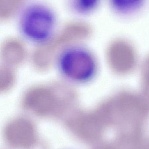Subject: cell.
Returning <instances> with one entry per match:
<instances>
[{
	"mask_svg": "<svg viewBox=\"0 0 149 149\" xmlns=\"http://www.w3.org/2000/svg\"><path fill=\"white\" fill-rule=\"evenodd\" d=\"M111 6L118 13L129 14L139 10L144 0H109Z\"/></svg>",
	"mask_w": 149,
	"mask_h": 149,
	"instance_id": "277c9868",
	"label": "cell"
},
{
	"mask_svg": "<svg viewBox=\"0 0 149 149\" xmlns=\"http://www.w3.org/2000/svg\"><path fill=\"white\" fill-rule=\"evenodd\" d=\"M56 70L60 76L70 83L83 85L95 77L97 64L94 54L81 44L66 46L56 56Z\"/></svg>",
	"mask_w": 149,
	"mask_h": 149,
	"instance_id": "7a4b0ae2",
	"label": "cell"
},
{
	"mask_svg": "<svg viewBox=\"0 0 149 149\" xmlns=\"http://www.w3.org/2000/svg\"><path fill=\"white\" fill-rule=\"evenodd\" d=\"M65 1L70 13L82 17L94 13L99 7L101 0H65Z\"/></svg>",
	"mask_w": 149,
	"mask_h": 149,
	"instance_id": "3957f363",
	"label": "cell"
},
{
	"mask_svg": "<svg viewBox=\"0 0 149 149\" xmlns=\"http://www.w3.org/2000/svg\"><path fill=\"white\" fill-rule=\"evenodd\" d=\"M58 25L55 10L42 0L26 3L16 19L18 32L25 40L33 44H44L50 40L56 33Z\"/></svg>",
	"mask_w": 149,
	"mask_h": 149,
	"instance_id": "6da1fadb",
	"label": "cell"
}]
</instances>
